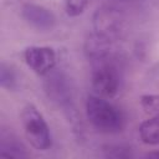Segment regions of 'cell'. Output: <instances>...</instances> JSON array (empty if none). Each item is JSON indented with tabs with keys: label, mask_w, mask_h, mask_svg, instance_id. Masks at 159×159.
Masks as SVG:
<instances>
[{
	"label": "cell",
	"mask_w": 159,
	"mask_h": 159,
	"mask_svg": "<svg viewBox=\"0 0 159 159\" xmlns=\"http://www.w3.org/2000/svg\"><path fill=\"white\" fill-rule=\"evenodd\" d=\"M45 92L47 97L57 106L71 107L72 89L68 78L62 73H52L45 81Z\"/></svg>",
	"instance_id": "7"
},
{
	"label": "cell",
	"mask_w": 159,
	"mask_h": 159,
	"mask_svg": "<svg viewBox=\"0 0 159 159\" xmlns=\"http://www.w3.org/2000/svg\"><path fill=\"white\" fill-rule=\"evenodd\" d=\"M140 107L149 117H159V94L148 93L139 98Z\"/></svg>",
	"instance_id": "12"
},
{
	"label": "cell",
	"mask_w": 159,
	"mask_h": 159,
	"mask_svg": "<svg viewBox=\"0 0 159 159\" xmlns=\"http://www.w3.org/2000/svg\"><path fill=\"white\" fill-rule=\"evenodd\" d=\"M0 157L2 158H22L27 154L25 153V148L21 143H19L15 138H5L2 137L0 144Z\"/></svg>",
	"instance_id": "10"
},
{
	"label": "cell",
	"mask_w": 159,
	"mask_h": 159,
	"mask_svg": "<svg viewBox=\"0 0 159 159\" xmlns=\"http://www.w3.org/2000/svg\"><path fill=\"white\" fill-rule=\"evenodd\" d=\"M88 5V0H65V11L70 17H76L83 14Z\"/></svg>",
	"instance_id": "13"
},
{
	"label": "cell",
	"mask_w": 159,
	"mask_h": 159,
	"mask_svg": "<svg viewBox=\"0 0 159 159\" xmlns=\"http://www.w3.org/2000/svg\"><path fill=\"white\" fill-rule=\"evenodd\" d=\"M86 116L89 123L102 133H118L124 128L123 113L107 98L91 94L86 101Z\"/></svg>",
	"instance_id": "1"
},
{
	"label": "cell",
	"mask_w": 159,
	"mask_h": 159,
	"mask_svg": "<svg viewBox=\"0 0 159 159\" xmlns=\"http://www.w3.org/2000/svg\"><path fill=\"white\" fill-rule=\"evenodd\" d=\"M21 16L26 24L39 31H51L56 26V16L53 12L39 4H24Z\"/></svg>",
	"instance_id": "6"
},
{
	"label": "cell",
	"mask_w": 159,
	"mask_h": 159,
	"mask_svg": "<svg viewBox=\"0 0 159 159\" xmlns=\"http://www.w3.org/2000/svg\"><path fill=\"white\" fill-rule=\"evenodd\" d=\"M21 124L29 143L37 150H47L51 144L50 127L42 113L31 103H27L21 111Z\"/></svg>",
	"instance_id": "2"
},
{
	"label": "cell",
	"mask_w": 159,
	"mask_h": 159,
	"mask_svg": "<svg viewBox=\"0 0 159 159\" xmlns=\"http://www.w3.org/2000/svg\"><path fill=\"white\" fill-rule=\"evenodd\" d=\"M91 86L94 94L103 98L114 97L120 88V75L112 58L93 62Z\"/></svg>",
	"instance_id": "4"
},
{
	"label": "cell",
	"mask_w": 159,
	"mask_h": 159,
	"mask_svg": "<svg viewBox=\"0 0 159 159\" xmlns=\"http://www.w3.org/2000/svg\"><path fill=\"white\" fill-rule=\"evenodd\" d=\"M138 133L144 144H159V117H149V119L142 122L138 128Z\"/></svg>",
	"instance_id": "9"
},
{
	"label": "cell",
	"mask_w": 159,
	"mask_h": 159,
	"mask_svg": "<svg viewBox=\"0 0 159 159\" xmlns=\"http://www.w3.org/2000/svg\"><path fill=\"white\" fill-rule=\"evenodd\" d=\"M145 157H147V158H155V159H159V150H157V152H150V153H148Z\"/></svg>",
	"instance_id": "14"
},
{
	"label": "cell",
	"mask_w": 159,
	"mask_h": 159,
	"mask_svg": "<svg viewBox=\"0 0 159 159\" xmlns=\"http://www.w3.org/2000/svg\"><path fill=\"white\" fill-rule=\"evenodd\" d=\"M92 24L94 30L93 32L111 42L122 39L127 31L125 15L119 9L108 5L101 6L94 11Z\"/></svg>",
	"instance_id": "3"
},
{
	"label": "cell",
	"mask_w": 159,
	"mask_h": 159,
	"mask_svg": "<svg viewBox=\"0 0 159 159\" xmlns=\"http://www.w3.org/2000/svg\"><path fill=\"white\" fill-rule=\"evenodd\" d=\"M27 67L39 76L48 75L57 63V52L50 46H29L22 51Z\"/></svg>",
	"instance_id": "5"
},
{
	"label": "cell",
	"mask_w": 159,
	"mask_h": 159,
	"mask_svg": "<svg viewBox=\"0 0 159 159\" xmlns=\"http://www.w3.org/2000/svg\"><path fill=\"white\" fill-rule=\"evenodd\" d=\"M112 45L109 40L92 32L84 41V53L88 60L93 62L112 58Z\"/></svg>",
	"instance_id": "8"
},
{
	"label": "cell",
	"mask_w": 159,
	"mask_h": 159,
	"mask_svg": "<svg viewBox=\"0 0 159 159\" xmlns=\"http://www.w3.org/2000/svg\"><path fill=\"white\" fill-rule=\"evenodd\" d=\"M0 83L1 87L7 91H16L19 88V75L15 68L5 62L0 66Z\"/></svg>",
	"instance_id": "11"
}]
</instances>
